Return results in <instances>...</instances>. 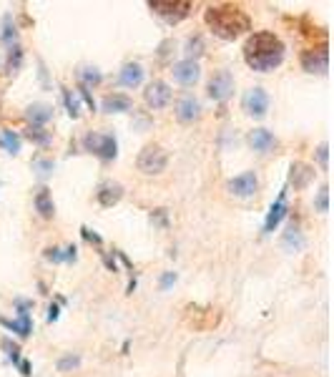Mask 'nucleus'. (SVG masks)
Listing matches in <instances>:
<instances>
[{
	"label": "nucleus",
	"instance_id": "obj_27",
	"mask_svg": "<svg viewBox=\"0 0 334 377\" xmlns=\"http://www.w3.org/2000/svg\"><path fill=\"white\" fill-rule=\"evenodd\" d=\"M188 53H191V56H201V38H191V41H188Z\"/></svg>",
	"mask_w": 334,
	"mask_h": 377
},
{
	"label": "nucleus",
	"instance_id": "obj_21",
	"mask_svg": "<svg viewBox=\"0 0 334 377\" xmlns=\"http://www.w3.org/2000/svg\"><path fill=\"white\" fill-rule=\"evenodd\" d=\"M0 146L6 149L8 154H13L16 156L18 151H21V136H18L16 131H0Z\"/></svg>",
	"mask_w": 334,
	"mask_h": 377
},
{
	"label": "nucleus",
	"instance_id": "obj_9",
	"mask_svg": "<svg viewBox=\"0 0 334 377\" xmlns=\"http://www.w3.org/2000/svg\"><path fill=\"white\" fill-rule=\"evenodd\" d=\"M244 109L249 116H256V119H261V116L269 111V96H266L264 89H251L249 94L244 96Z\"/></svg>",
	"mask_w": 334,
	"mask_h": 377
},
{
	"label": "nucleus",
	"instance_id": "obj_6",
	"mask_svg": "<svg viewBox=\"0 0 334 377\" xmlns=\"http://www.w3.org/2000/svg\"><path fill=\"white\" fill-rule=\"evenodd\" d=\"M206 91H209V99H214L216 104H221V101L229 99L231 91H234V76H231L229 71H224V69L216 71V74L209 79Z\"/></svg>",
	"mask_w": 334,
	"mask_h": 377
},
{
	"label": "nucleus",
	"instance_id": "obj_19",
	"mask_svg": "<svg viewBox=\"0 0 334 377\" xmlns=\"http://www.w3.org/2000/svg\"><path fill=\"white\" fill-rule=\"evenodd\" d=\"M36 209H38V214L43 216V219H51L53 214H56V206H53V199H51V191H48L46 186H41L36 191Z\"/></svg>",
	"mask_w": 334,
	"mask_h": 377
},
{
	"label": "nucleus",
	"instance_id": "obj_14",
	"mask_svg": "<svg viewBox=\"0 0 334 377\" xmlns=\"http://www.w3.org/2000/svg\"><path fill=\"white\" fill-rule=\"evenodd\" d=\"M131 106H133V101L126 94H111L103 99L101 109H103L106 114H126V111H131Z\"/></svg>",
	"mask_w": 334,
	"mask_h": 377
},
{
	"label": "nucleus",
	"instance_id": "obj_12",
	"mask_svg": "<svg viewBox=\"0 0 334 377\" xmlns=\"http://www.w3.org/2000/svg\"><path fill=\"white\" fill-rule=\"evenodd\" d=\"M198 116H201V104H198V99H193V96H183L176 104V119L181 121V124H193Z\"/></svg>",
	"mask_w": 334,
	"mask_h": 377
},
{
	"label": "nucleus",
	"instance_id": "obj_18",
	"mask_svg": "<svg viewBox=\"0 0 334 377\" xmlns=\"http://www.w3.org/2000/svg\"><path fill=\"white\" fill-rule=\"evenodd\" d=\"M121 196H123V186L121 184H103V186L98 188V201L103 206H113L121 201Z\"/></svg>",
	"mask_w": 334,
	"mask_h": 377
},
{
	"label": "nucleus",
	"instance_id": "obj_7",
	"mask_svg": "<svg viewBox=\"0 0 334 377\" xmlns=\"http://www.w3.org/2000/svg\"><path fill=\"white\" fill-rule=\"evenodd\" d=\"M302 69L307 74H327L329 69V56H327V48H312V51H304L302 53Z\"/></svg>",
	"mask_w": 334,
	"mask_h": 377
},
{
	"label": "nucleus",
	"instance_id": "obj_3",
	"mask_svg": "<svg viewBox=\"0 0 334 377\" xmlns=\"http://www.w3.org/2000/svg\"><path fill=\"white\" fill-rule=\"evenodd\" d=\"M166 164H168V156L158 144H148V146H143V151L138 154V159H136L138 171L146 174V176H156V174H161L163 169H166Z\"/></svg>",
	"mask_w": 334,
	"mask_h": 377
},
{
	"label": "nucleus",
	"instance_id": "obj_10",
	"mask_svg": "<svg viewBox=\"0 0 334 377\" xmlns=\"http://www.w3.org/2000/svg\"><path fill=\"white\" fill-rule=\"evenodd\" d=\"M256 186H259V181H256L254 171H244V174H239V176H234L229 181V191L234 196H241V199H246V196L254 194Z\"/></svg>",
	"mask_w": 334,
	"mask_h": 377
},
{
	"label": "nucleus",
	"instance_id": "obj_2",
	"mask_svg": "<svg viewBox=\"0 0 334 377\" xmlns=\"http://www.w3.org/2000/svg\"><path fill=\"white\" fill-rule=\"evenodd\" d=\"M206 26L214 31L216 38L221 41H236L241 33L251 31V21L239 6L231 3H221V6H209L204 16Z\"/></svg>",
	"mask_w": 334,
	"mask_h": 377
},
{
	"label": "nucleus",
	"instance_id": "obj_16",
	"mask_svg": "<svg viewBox=\"0 0 334 377\" xmlns=\"http://www.w3.org/2000/svg\"><path fill=\"white\" fill-rule=\"evenodd\" d=\"M249 144H251V149L254 151H269V149H274V136H272V131H266V129H254V131L249 134Z\"/></svg>",
	"mask_w": 334,
	"mask_h": 377
},
{
	"label": "nucleus",
	"instance_id": "obj_13",
	"mask_svg": "<svg viewBox=\"0 0 334 377\" xmlns=\"http://www.w3.org/2000/svg\"><path fill=\"white\" fill-rule=\"evenodd\" d=\"M118 81H121V86H126V89H136V86L143 81V66L141 63H126L118 74Z\"/></svg>",
	"mask_w": 334,
	"mask_h": 377
},
{
	"label": "nucleus",
	"instance_id": "obj_23",
	"mask_svg": "<svg viewBox=\"0 0 334 377\" xmlns=\"http://www.w3.org/2000/svg\"><path fill=\"white\" fill-rule=\"evenodd\" d=\"M79 79L84 81V89H86V86H98L103 76H101L98 69H84V71L79 74Z\"/></svg>",
	"mask_w": 334,
	"mask_h": 377
},
{
	"label": "nucleus",
	"instance_id": "obj_11",
	"mask_svg": "<svg viewBox=\"0 0 334 377\" xmlns=\"http://www.w3.org/2000/svg\"><path fill=\"white\" fill-rule=\"evenodd\" d=\"M201 76V69H198V63L193 58H186V61H178L173 66V79L178 81L181 86H193Z\"/></svg>",
	"mask_w": 334,
	"mask_h": 377
},
{
	"label": "nucleus",
	"instance_id": "obj_28",
	"mask_svg": "<svg viewBox=\"0 0 334 377\" xmlns=\"http://www.w3.org/2000/svg\"><path fill=\"white\" fill-rule=\"evenodd\" d=\"M319 211H327V186L319 188V199H317Z\"/></svg>",
	"mask_w": 334,
	"mask_h": 377
},
{
	"label": "nucleus",
	"instance_id": "obj_22",
	"mask_svg": "<svg viewBox=\"0 0 334 377\" xmlns=\"http://www.w3.org/2000/svg\"><path fill=\"white\" fill-rule=\"evenodd\" d=\"M6 327H11L13 332H18L21 337H28L31 335V317H28V312H21V320L18 322H8V320H0Z\"/></svg>",
	"mask_w": 334,
	"mask_h": 377
},
{
	"label": "nucleus",
	"instance_id": "obj_24",
	"mask_svg": "<svg viewBox=\"0 0 334 377\" xmlns=\"http://www.w3.org/2000/svg\"><path fill=\"white\" fill-rule=\"evenodd\" d=\"M53 166H56V164H53L51 159H43V156L33 159V171H36L38 176H48V174L53 171Z\"/></svg>",
	"mask_w": 334,
	"mask_h": 377
},
{
	"label": "nucleus",
	"instance_id": "obj_15",
	"mask_svg": "<svg viewBox=\"0 0 334 377\" xmlns=\"http://www.w3.org/2000/svg\"><path fill=\"white\" fill-rule=\"evenodd\" d=\"M26 119L31 121L33 126H38V129H41L43 124H48V121L53 119V106H48V104H31L26 109Z\"/></svg>",
	"mask_w": 334,
	"mask_h": 377
},
{
	"label": "nucleus",
	"instance_id": "obj_25",
	"mask_svg": "<svg viewBox=\"0 0 334 377\" xmlns=\"http://www.w3.org/2000/svg\"><path fill=\"white\" fill-rule=\"evenodd\" d=\"M28 136H31V141L41 144V146H46V144L51 141V134H46L43 129H38V126H31V129H28Z\"/></svg>",
	"mask_w": 334,
	"mask_h": 377
},
{
	"label": "nucleus",
	"instance_id": "obj_20",
	"mask_svg": "<svg viewBox=\"0 0 334 377\" xmlns=\"http://www.w3.org/2000/svg\"><path fill=\"white\" fill-rule=\"evenodd\" d=\"M312 176H314V171H312V166H307V164H294V166H292V184H294V188L307 186L309 179H312Z\"/></svg>",
	"mask_w": 334,
	"mask_h": 377
},
{
	"label": "nucleus",
	"instance_id": "obj_29",
	"mask_svg": "<svg viewBox=\"0 0 334 377\" xmlns=\"http://www.w3.org/2000/svg\"><path fill=\"white\" fill-rule=\"evenodd\" d=\"M319 161H322V166H327V144L319 146Z\"/></svg>",
	"mask_w": 334,
	"mask_h": 377
},
{
	"label": "nucleus",
	"instance_id": "obj_17",
	"mask_svg": "<svg viewBox=\"0 0 334 377\" xmlns=\"http://www.w3.org/2000/svg\"><path fill=\"white\" fill-rule=\"evenodd\" d=\"M284 214H287V194H279L277 204L269 209V216H266V224H264V231H274V226L279 224V221L284 219Z\"/></svg>",
	"mask_w": 334,
	"mask_h": 377
},
{
	"label": "nucleus",
	"instance_id": "obj_4",
	"mask_svg": "<svg viewBox=\"0 0 334 377\" xmlns=\"http://www.w3.org/2000/svg\"><path fill=\"white\" fill-rule=\"evenodd\" d=\"M86 151H91L93 156L103 159V161H111V159L118 156V144L111 134H93L91 131L88 136L84 139Z\"/></svg>",
	"mask_w": 334,
	"mask_h": 377
},
{
	"label": "nucleus",
	"instance_id": "obj_8",
	"mask_svg": "<svg viewBox=\"0 0 334 377\" xmlns=\"http://www.w3.org/2000/svg\"><path fill=\"white\" fill-rule=\"evenodd\" d=\"M143 101H146L148 109H163V106L171 101V89H168V84H163V81H153V84H148L146 91H143Z\"/></svg>",
	"mask_w": 334,
	"mask_h": 377
},
{
	"label": "nucleus",
	"instance_id": "obj_1",
	"mask_svg": "<svg viewBox=\"0 0 334 377\" xmlns=\"http://www.w3.org/2000/svg\"><path fill=\"white\" fill-rule=\"evenodd\" d=\"M284 43L279 36L274 33H254V36L246 38L244 43V61L251 71H259V74H266V71H274L279 63L284 61Z\"/></svg>",
	"mask_w": 334,
	"mask_h": 377
},
{
	"label": "nucleus",
	"instance_id": "obj_26",
	"mask_svg": "<svg viewBox=\"0 0 334 377\" xmlns=\"http://www.w3.org/2000/svg\"><path fill=\"white\" fill-rule=\"evenodd\" d=\"M79 362H81V357L79 355H69V357H63L61 362H58V370H71V367H79Z\"/></svg>",
	"mask_w": 334,
	"mask_h": 377
},
{
	"label": "nucleus",
	"instance_id": "obj_30",
	"mask_svg": "<svg viewBox=\"0 0 334 377\" xmlns=\"http://www.w3.org/2000/svg\"><path fill=\"white\" fill-rule=\"evenodd\" d=\"M173 279H176V277H173V274H166V277H163V282H161V284H163V287H168V284H171Z\"/></svg>",
	"mask_w": 334,
	"mask_h": 377
},
{
	"label": "nucleus",
	"instance_id": "obj_5",
	"mask_svg": "<svg viewBox=\"0 0 334 377\" xmlns=\"http://www.w3.org/2000/svg\"><path fill=\"white\" fill-rule=\"evenodd\" d=\"M148 8H151L153 13H156L158 18H163L166 23H181L183 18L191 13V3H181V0H151L148 3Z\"/></svg>",
	"mask_w": 334,
	"mask_h": 377
}]
</instances>
